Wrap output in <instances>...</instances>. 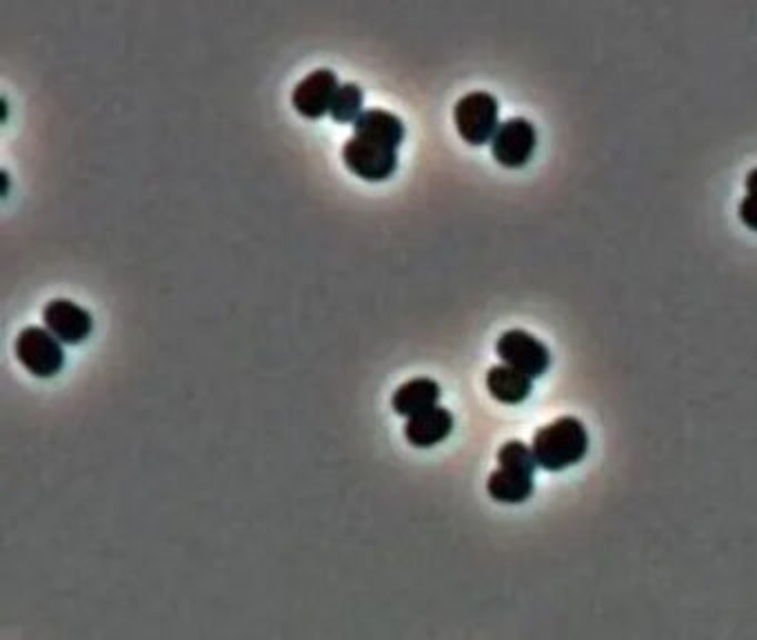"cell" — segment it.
<instances>
[{
  "mask_svg": "<svg viewBox=\"0 0 757 640\" xmlns=\"http://www.w3.org/2000/svg\"><path fill=\"white\" fill-rule=\"evenodd\" d=\"M538 468L563 472L580 463L589 452V432L580 418L563 416L540 427L532 443Z\"/></svg>",
  "mask_w": 757,
  "mask_h": 640,
  "instance_id": "cell-1",
  "label": "cell"
},
{
  "mask_svg": "<svg viewBox=\"0 0 757 640\" xmlns=\"http://www.w3.org/2000/svg\"><path fill=\"white\" fill-rule=\"evenodd\" d=\"M458 134L471 145L491 143L500 127V105L488 92H469L453 107Z\"/></svg>",
  "mask_w": 757,
  "mask_h": 640,
  "instance_id": "cell-2",
  "label": "cell"
},
{
  "mask_svg": "<svg viewBox=\"0 0 757 640\" xmlns=\"http://www.w3.org/2000/svg\"><path fill=\"white\" fill-rule=\"evenodd\" d=\"M17 356L32 374L41 378L59 374L65 365L63 343L48 327L39 325H28L19 332Z\"/></svg>",
  "mask_w": 757,
  "mask_h": 640,
  "instance_id": "cell-3",
  "label": "cell"
},
{
  "mask_svg": "<svg viewBox=\"0 0 757 640\" xmlns=\"http://www.w3.org/2000/svg\"><path fill=\"white\" fill-rule=\"evenodd\" d=\"M495 352L504 365L527 374L529 378L543 376L551 365L549 347L525 329L502 332L495 343Z\"/></svg>",
  "mask_w": 757,
  "mask_h": 640,
  "instance_id": "cell-4",
  "label": "cell"
},
{
  "mask_svg": "<svg viewBox=\"0 0 757 640\" xmlns=\"http://www.w3.org/2000/svg\"><path fill=\"white\" fill-rule=\"evenodd\" d=\"M538 145V132L532 120L523 116L500 123L491 138V154L502 167H523L529 162Z\"/></svg>",
  "mask_w": 757,
  "mask_h": 640,
  "instance_id": "cell-5",
  "label": "cell"
},
{
  "mask_svg": "<svg viewBox=\"0 0 757 640\" xmlns=\"http://www.w3.org/2000/svg\"><path fill=\"white\" fill-rule=\"evenodd\" d=\"M345 165L367 180H385L398 167V154L393 147L374 143L362 136H349L343 145Z\"/></svg>",
  "mask_w": 757,
  "mask_h": 640,
  "instance_id": "cell-6",
  "label": "cell"
},
{
  "mask_svg": "<svg viewBox=\"0 0 757 640\" xmlns=\"http://www.w3.org/2000/svg\"><path fill=\"white\" fill-rule=\"evenodd\" d=\"M45 327L61 340L76 345L85 340L94 329L92 314L70 298H54L43 307Z\"/></svg>",
  "mask_w": 757,
  "mask_h": 640,
  "instance_id": "cell-7",
  "label": "cell"
},
{
  "mask_svg": "<svg viewBox=\"0 0 757 640\" xmlns=\"http://www.w3.org/2000/svg\"><path fill=\"white\" fill-rule=\"evenodd\" d=\"M340 87L336 72L329 67H320L309 72L305 78H301L292 92L294 107L307 116V118H320L329 112L332 101L336 96V90Z\"/></svg>",
  "mask_w": 757,
  "mask_h": 640,
  "instance_id": "cell-8",
  "label": "cell"
},
{
  "mask_svg": "<svg viewBox=\"0 0 757 640\" xmlns=\"http://www.w3.org/2000/svg\"><path fill=\"white\" fill-rule=\"evenodd\" d=\"M453 430V416L449 409L435 405L411 416L404 424V439L413 448H433L442 443Z\"/></svg>",
  "mask_w": 757,
  "mask_h": 640,
  "instance_id": "cell-9",
  "label": "cell"
},
{
  "mask_svg": "<svg viewBox=\"0 0 757 640\" xmlns=\"http://www.w3.org/2000/svg\"><path fill=\"white\" fill-rule=\"evenodd\" d=\"M486 389L495 400L504 405H518L532 396L534 378L502 363V365H493L486 371Z\"/></svg>",
  "mask_w": 757,
  "mask_h": 640,
  "instance_id": "cell-10",
  "label": "cell"
},
{
  "mask_svg": "<svg viewBox=\"0 0 757 640\" xmlns=\"http://www.w3.org/2000/svg\"><path fill=\"white\" fill-rule=\"evenodd\" d=\"M534 476L536 474L514 470V468H497L495 472H491L486 481V492L497 503L518 505L532 499L534 487H536Z\"/></svg>",
  "mask_w": 757,
  "mask_h": 640,
  "instance_id": "cell-11",
  "label": "cell"
},
{
  "mask_svg": "<svg viewBox=\"0 0 757 640\" xmlns=\"http://www.w3.org/2000/svg\"><path fill=\"white\" fill-rule=\"evenodd\" d=\"M354 134L396 149L404 138V123L393 112L374 107L358 116L354 123Z\"/></svg>",
  "mask_w": 757,
  "mask_h": 640,
  "instance_id": "cell-12",
  "label": "cell"
},
{
  "mask_svg": "<svg viewBox=\"0 0 757 640\" xmlns=\"http://www.w3.org/2000/svg\"><path fill=\"white\" fill-rule=\"evenodd\" d=\"M440 398V385L433 378L427 376H418L411 378L407 382H402L396 394H393V409L400 416H416L424 409H431L438 405Z\"/></svg>",
  "mask_w": 757,
  "mask_h": 640,
  "instance_id": "cell-13",
  "label": "cell"
},
{
  "mask_svg": "<svg viewBox=\"0 0 757 640\" xmlns=\"http://www.w3.org/2000/svg\"><path fill=\"white\" fill-rule=\"evenodd\" d=\"M362 87L358 83H340L336 90V96L332 101L329 114L338 123H356L362 114Z\"/></svg>",
  "mask_w": 757,
  "mask_h": 640,
  "instance_id": "cell-14",
  "label": "cell"
},
{
  "mask_svg": "<svg viewBox=\"0 0 757 640\" xmlns=\"http://www.w3.org/2000/svg\"><path fill=\"white\" fill-rule=\"evenodd\" d=\"M497 465L500 468H514V470H523L529 474H536L538 463L534 457L532 445L523 443V441H507L500 452H497Z\"/></svg>",
  "mask_w": 757,
  "mask_h": 640,
  "instance_id": "cell-15",
  "label": "cell"
},
{
  "mask_svg": "<svg viewBox=\"0 0 757 640\" xmlns=\"http://www.w3.org/2000/svg\"><path fill=\"white\" fill-rule=\"evenodd\" d=\"M739 219L746 228L757 232V193H746L739 202Z\"/></svg>",
  "mask_w": 757,
  "mask_h": 640,
  "instance_id": "cell-16",
  "label": "cell"
},
{
  "mask_svg": "<svg viewBox=\"0 0 757 640\" xmlns=\"http://www.w3.org/2000/svg\"><path fill=\"white\" fill-rule=\"evenodd\" d=\"M744 185H746V193H757V167L746 174Z\"/></svg>",
  "mask_w": 757,
  "mask_h": 640,
  "instance_id": "cell-17",
  "label": "cell"
},
{
  "mask_svg": "<svg viewBox=\"0 0 757 640\" xmlns=\"http://www.w3.org/2000/svg\"><path fill=\"white\" fill-rule=\"evenodd\" d=\"M8 187H10V176H8V171L3 169V193H8Z\"/></svg>",
  "mask_w": 757,
  "mask_h": 640,
  "instance_id": "cell-18",
  "label": "cell"
}]
</instances>
